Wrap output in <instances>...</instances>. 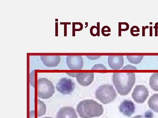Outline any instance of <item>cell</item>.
Instances as JSON below:
<instances>
[{"label": "cell", "instance_id": "cell-1", "mask_svg": "<svg viewBox=\"0 0 158 118\" xmlns=\"http://www.w3.org/2000/svg\"><path fill=\"white\" fill-rule=\"evenodd\" d=\"M135 74L134 73H114L113 75V84L121 96L129 94L135 83Z\"/></svg>", "mask_w": 158, "mask_h": 118}, {"label": "cell", "instance_id": "cell-2", "mask_svg": "<svg viewBox=\"0 0 158 118\" xmlns=\"http://www.w3.org/2000/svg\"><path fill=\"white\" fill-rule=\"evenodd\" d=\"M77 111L81 118H92L100 116L104 112L102 104L92 99H85L77 104Z\"/></svg>", "mask_w": 158, "mask_h": 118}, {"label": "cell", "instance_id": "cell-3", "mask_svg": "<svg viewBox=\"0 0 158 118\" xmlns=\"http://www.w3.org/2000/svg\"><path fill=\"white\" fill-rule=\"evenodd\" d=\"M117 96L114 88L110 85H102L95 91L96 99L104 104H107L112 102L116 99Z\"/></svg>", "mask_w": 158, "mask_h": 118}, {"label": "cell", "instance_id": "cell-4", "mask_svg": "<svg viewBox=\"0 0 158 118\" xmlns=\"http://www.w3.org/2000/svg\"><path fill=\"white\" fill-rule=\"evenodd\" d=\"M55 93L54 85L46 78L37 80V96L39 98L47 99L51 98Z\"/></svg>", "mask_w": 158, "mask_h": 118}, {"label": "cell", "instance_id": "cell-5", "mask_svg": "<svg viewBox=\"0 0 158 118\" xmlns=\"http://www.w3.org/2000/svg\"><path fill=\"white\" fill-rule=\"evenodd\" d=\"M76 85L74 81L68 77H63L58 81L56 88L59 93L63 95H70L74 91Z\"/></svg>", "mask_w": 158, "mask_h": 118}, {"label": "cell", "instance_id": "cell-6", "mask_svg": "<svg viewBox=\"0 0 158 118\" xmlns=\"http://www.w3.org/2000/svg\"><path fill=\"white\" fill-rule=\"evenodd\" d=\"M148 96V90L145 86L142 85H136L132 94V98L138 103H144Z\"/></svg>", "mask_w": 158, "mask_h": 118}, {"label": "cell", "instance_id": "cell-7", "mask_svg": "<svg viewBox=\"0 0 158 118\" xmlns=\"http://www.w3.org/2000/svg\"><path fill=\"white\" fill-rule=\"evenodd\" d=\"M66 62L70 70H81L84 65V60L81 56H68Z\"/></svg>", "mask_w": 158, "mask_h": 118}, {"label": "cell", "instance_id": "cell-8", "mask_svg": "<svg viewBox=\"0 0 158 118\" xmlns=\"http://www.w3.org/2000/svg\"><path fill=\"white\" fill-rule=\"evenodd\" d=\"M119 110L123 115L130 117L135 112V105L131 100H124L119 105Z\"/></svg>", "mask_w": 158, "mask_h": 118}, {"label": "cell", "instance_id": "cell-9", "mask_svg": "<svg viewBox=\"0 0 158 118\" xmlns=\"http://www.w3.org/2000/svg\"><path fill=\"white\" fill-rule=\"evenodd\" d=\"M108 65L113 70H119L123 67L124 58L123 56H109Z\"/></svg>", "mask_w": 158, "mask_h": 118}, {"label": "cell", "instance_id": "cell-10", "mask_svg": "<svg viewBox=\"0 0 158 118\" xmlns=\"http://www.w3.org/2000/svg\"><path fill=\"white\" fill-rule=\"evenodd\" d=\"M77 81L79 85L84 86H87L91 84L94 79L93 73H78L77 77Z\"/></svg>", "mask_w": 158, "mask_h": 118}, {"label": "cell", "instance_id": "cell-11", "mask_svg": "<svg viewBox=\"0 0 158 118\" xmlns=\"http://www.w3.org/2000/svg\"><path fill=\"white\" fill-rule=\"evenodd\" d=\"M56 118H78V116L73 108L64 107L59 110Z\"/></svg>", "mask_w": 158, "mask_h": 118}, {"label": "cell", "instance_id": "cell-12", "mask_svg": "<svg viewBox=\"0 0 158 118\" xmlns=\"http://www.w3.org/2000/svg\"><path fill=\"white\" fill-rule=\"evenodd\" d=\"M40 59L46 67H56L60 63L61 57L59 56H41Z\"/></svg>", "mask_w": 158, "mask_h": 118}, {"label": "cell", "instance_id": "cell-13", "mask_svg": "<svg viewBox=\"0 0 158 118\" xmlns=\"http://www.w3.org/2000/svg\"><path fill=\"white\" fill-rule=\"evenodd\" d=\"M148 106L155 112L158 113V94H154L148 100Z\"/></svg>", "mask_w": 158, "mask_h": 118}, {"label": "cell", "instance_id": "cell-14", "mask_svg": "<svg viewBox=\"0 0 158 118\" xmlns=\"http://www.w3.org/2000/svg\"><path fill=\"white\" fill-rule=\"evenodd\" d=\"M149 85L153 91L158 92V73H153L150 77Z\"/></svg>", "mask_w": 158, "mask_h": 118}, {"label": "cell", "instance_id": "cell-15", "mask_svg": "<svg viewBox=\"0 0 158 118\" xmlns=\"http://www.w3.org/2000/svg\"><path fill=\"white\" fill-rule=\"evenodd\" d=\"M37 116L40 117L44 115L46 112V106L45 103L43 101H40L39 99L37 100Z\"/></svg>", "mask_w": 158, "mask_h": 118}, {"label": "cell", "instance_id": "cell-16", "mask_svg": "<svg viewBox=\"0 0 158 118\" xmlns=\"http://www.w3.org/2000/svg\"><path fill=\"white\" fill-rule=\"evenodd\" d=\"M127 58L130 63L135 65H138L141 63L144 58V56H127Z\"/></svg>", "mask_w": 158, "mask_h": 118}, {"label": "cell", "instance_id": "cell-17", "mask_svg": "<svg viewBox=\"0 0 158 118\" xmlns=\"http://www.w3.org/2000/svg\"><path fill=\"white\" fill-rule=\"evenodd\" d=\"M91 70H107V68L102 64H98L94 65Z\"/></svg>", "mask_w": 158, "mask_h": 118}, {"label": "cell", "instance_id": "cell-18", "mask_svg": "<svg viewBox=\"0 0 158 118\" xmlns=\"http://www.w3.org/2000/svg\"><path fill=\"white\" fill-rule=\"evenodd\" d=\"M34 70L31 72L30 74V83L31 85L34 87Z\"/></svg>", "mask_w": 158, "mask_h": 118}, {"label": "cell", "instance_id": "cell-19", "mask_svg": "<svg viewBox=\"0 0 158 118\" xmlns=\"http://www.w3.org/2000/svg\"><path fill=\"white\" fill-rule=\"evenodd\" d=\"M122 70H137V68L132 65H127L123 67Z\"/></svg>", "mask_w": 158, "mask_h": 118}, {"label": "cell", "instance_id": "cell-20", "mask_svg": "<svg viewBox=\"0 0 158 118\" xmlns=\"http://www.w3.org/2000/svg\"><path fill=\"white\" fill-rule=\"evenodd\" d=\"M111 32V30L109 27L107 26H106L103 27L102 30V33L103 35H104L105 32Z\"/></svg>", "mask_w": 158, "mask_h": 118}, {"label": "cell", "instance_id": "cell-21", "mask_svg": "<svg viewBox=\"0 0 158 118\" xmlns=\"http://www.w3.org/2000/svg\"><path fill=\"white\" fill-rule=\"evenodd\" d=\"M87 57L89 60H95L99 58L101 56H87Z\"/></svg>", "mask_w": 158, "mask_h": 118}, {"label": "cell", "instance_id": "cell-22", "mask_svg": "<svg viewBox=\"0 0 158 118\" xmlns=\"http://www.w3.org/2000/svg\"><path fill=\"white\" fill-rule=\"evenodd\" d=\"M78 73H66V74L69 75V76L71 77H77V76Z\"/></svg>", "mask_w": 158, "mask_h": 118}, {"label": "cell", "instance_id": "cell-23", "mask_svg": "<svg viewBox=\"0 0 158 118\" xmlns=\"http://www.w3.org/2000/svg\"><path fill=\"white\" fill-rule=\"evenodd\" d=\"M30 118H35L34 110L31 111L30 113Z\"/></svg>", "mask_w": 158, "mask_h": 118}, {"label": "cell", "instance_id": "cell-24", "mask_svg": "<svg viewBox=\"0 0 158 118\" xmlns=\"http://www.w3.org/2000/svg\"><path fill=\"white\" fill-rule=\"evenodd\" d=\"M132 118H146L143 115H137L136 116H135L134 117Z\"/></svg>", "mask_w": 158, "mask_h": 118}, {"label": "cell", "instance_id": "cell-25", "mask_svg": "<svg viewBox=\"0 0 158 118\" xmlns=\"http://www.w3.org/2000/svg\"><path fill=\"white\" fill-rule=\"evenodd\" d=\"M43 118H52L49 117H44Z\"/></svg>", "mask_w": 158, "mask_h": 118}, {"label": "cell", "instance_id": "cell-26", "mask_svg": "<svg viewBox=\"0 0 158 118\" xmlns=\"http://www.w3.org/2000/svg\"></svg>", "mask_w": 158, "mask_h": 118}]
</instances>
